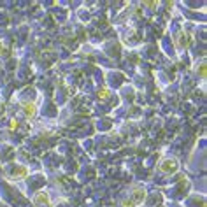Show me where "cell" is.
<instances>
[{"label":"cell","instance_id":"7a4b0ae2","mask_svg":"<svg viewBox=\"0 0 207 207\" xmlns=\"http://www.w3.org/2000/svg\"><path fill=\"white\" fill-rule=\"evenodd\" d=\"M39 202H48V197L42 195V193H41V195H37L35 197V204H39Z\"/></svg>","mask_w":207,"mask_h":207},{"label":"cell","instance_id":"6da1fadb","mask_svg":"<svg viewBox=\"0 0 207 207\" xmlns=\"http://www.w3.org/2000/svg\"><path fill=\"white\" fill-rule=\"evenodd\" d=\"M142 198H144V191H140V189H135L134 193H132V197H130L128 200H125V207H134L135 204H139Z\"/></svg>","mask_w":207,"mask_h":207}]
</instances>
